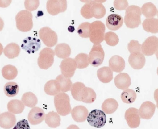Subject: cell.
I'll list each match as a JSON object with an SVG mask.
<instances>
[{
	"label": "cell",
	"mask_w": 158,
	"mask_h": 129,
	"mask_svg": "<svg viewBox=\"0 0 158 129\" xmlns=\"http://www.w3.org/2000/svg\"><path fill=\"white\" fill-rule=\"evenodd\" d=\"M45 114L43 110L38 107H33L29 111L28 119L32 125L38 124L45 119Z\"/></svg>",
	"instance_id": "9a60e30c"
},
{
	"label": "cell",
	"mask_w": 158,
	"mask_h": 129,
	"mask_svg": "<svg viewBox=\"0 0 158 129\" xmlns=\"http://www.w3.org/2000/svg\"><path fill=\"white\" fill-rule=\"evenodd\" d=\"M115 85L118 89L124 90L131 85V81L129 75L125 73H120L114 79Z\"/></svg>",
	"instance_id": "7402d4cb"
},
{
	"label": "cell",
	"mask_w": 158,
	"mask_h": 129,
	"mask_svg": "<svg viewBox=\"0 0 158 129\" xmlns=\"http://www.w3.org/2000/svg\"><path fill=\"white\" fill-rule=\"evenodd\" d=\"M45 93L50 95H55L60 92V89L59 84L56 80L48 81L44 87Z\"/></svg>",
	"instance_id": "f1b7e54d"
},
{
	"label": "cell",
	"mask_w": 158,
	"mask_h": 129,
	"mask_svg": "<svg viewBox=\"0 0 158 129\" xmlns=\"http://www.w3.org/2000/svg\"><path fill=\"white\" fill-rule=\"evenodd\" d=\"M124 117L128 126L130 128H136L139 126L140 118L137 109L129 108L125 111Z\"/></svg>",
	"instance_id": "4fadbf2b"
},
{
	"label": "cell",
	"mask_w": 158,
	"mask_h": 129,
	"mask_svg": "<svg viewBox=\"0 0 158 129\" xmlns=\"http://www.w3.org/2000/svg\"><path fill=\"white\" fill-rule=\"evenodd\" d=\"M11 2V0H0V7H6L10 4Z\"/></svg>",
	"instance_id": "bcb514c9"
},
{
	"label": "cell",
	"mask_w": 158,
	"mask_h": 129,
	"mask_svg": "<svg viewBox=\"0 0 158 129\" xmlns=\"http://www.w3.org/2000/svg\"><path fill=\"white\" fill-rule=\"evenodd\" d=\"M141 13L148 18H153L157 14V9L152 3L148 2L144 3L141 9Z\"/></svg>",
	"instance_id": "1f68e13d"
},
{
	"label": "cell",
	"mask_w": 158,
	"mask_h": 129,
	"mask_svg": "<svg viewBox=\"0 0 158 129\" xmlns=\"http://www.w3.org/2000/svg\"><path fill=\"white\" fill-rule=\"evenodd\" d=\"M105 26L100 21H96L90 24L89 37L90 41L94 44H99L104 40Z\"/></svg>",
	"instance_id": "5b68a950"
},
{
	"label": "cell",
	"mask_w": 158,
	"mask_h": 129,
	"mask_svg": "<svg viewBox=\"0 0 158 129\" xmlns=\"http://www.w3.org/2000/svg\"><path fill=\"white\" fill-rule=\"evenodd\" d=\"M20 52L19 46L14 43L8 44L3 50L4 55L9 59H13L17 57Z\"/></svg>",
	"instance_id": "83f0119b"
},
{
	"label": "cell",
	"mask_w": 158,
	"mask_h": 129,
	"mask_svg": "<svg viewBox=\"0 0 158 129\" xmlns=\"http://www.w3.org/2000/svg\"><path fill=\"white\" fill-rule=\"evenodd\" d=\"M114 6L115 9L118 10H122L127 9L128 6L127 0H115Z\"/></svg>",
	"instance_id": "ee69618b"
},
{
	"label": "cell",
	"mask_w": 158,
	"mask_h": 129,
	"mask_svg": "<svg viewBox=\"0 0 158 129\" xmlns=\"http://www.w3.org/2000/svg\"><path fill=\"white\" fill-rule=\"evenodd\" d=\"M106 0H92L91 12L93 17L96 19L103 17L106 13V9L102 3Z\"/></svg>",
	"instance_id": "44dd1931"
},
{
	"label": "cell",
	"mask_w": 158,
	"mask_h": 129,
	"mask_svg": "<svg viewBox=\"0 0 158 129\" xmlns=\"http://www.w3.org/2000/svg\"><path fill=\"white\" fill-rule=\"evenodd\" d=\"M67 8L66 0H48L47 2V11L52 15H55L65 11Z\"/></svg>",
	"instance_id": "7c38bea8"
},
{
	"label": "cell",
	"mask_w": 158,
	"mask_h": 129,
	"mask_svg": "<svg viewBox=\"0 0 158 129\" xmlns=\"http://www.w3.org/2000/svg\"><path fill=\"white\" fill-rule=\"evenodd\" d=\"M121 98L124 103L131 104L134 102L136 98V94L133 90L127 89L123 90L121 95Z\"/></svg>",
	"instance_id": "8d00e7d4"
},
{
	"label": "cell",
	"mask_w": 158,
	"mask_h": 129,
	"mask_svg": "<svg viewBox=\"0 0 158 129\" xmlns=\"http://www.w3.org/2000/svg\"><path fill=\"white\" fill-rule=\"evenodd\" d=\"M39 37L44 44L48 47H52L57 43L58 37L56 33L48 27L41 28L39 32Z\"/></svg>",
	"instance_id": "ba28073f"
},
{
	"label": "cell",
	"mask_w": 158,
	"mask_h": 129,
	"mask_svg": "<svg viewBox=\"0 0 158 129\" xmlns=\"http://www.w3.org/2000/svg\"><path fill=\"white\" fill-rule=\"evenodd\" d=\"M109 67L112 71L120 73L125 68V62L124 59L118 55L113 56L109 62Z\"/></svg>",
	"instance_id": "603a6c76"
},
{
	"label": "cell",
	"mask_w": 158,
	"mask_h": 129,
	"mask_svg": "<svg viewBox=\"0 0 158 129\" xmlns=\"http://www.w3.org/2000/svg\"><path fill=\"white\" fill-rule=\"evenodd\" d=\"M97 74L99 80L103 83H109L113 78V72L107 66H104L99 69Z\"/></svg>",
	"instance_id": "cb8c5ba5"
},
{
	"label": "cell",
	"mask_w": 158,
	"mask_h": 129,
	"mask_svg": "<svg viewBox=\"0 0 158 129\" xmlns=\"http://www.w3.org/2000/svg\"><path fill=\"white\" fill-rule=\"evenodd\" d=\"M104 39L106 44L110 46H115L119 42V38L117 35L112 31L106 33L104 34Z\"/></svg>",
	"instance_id": "ab89813d"
},
{
	"label": "cell",
	"mask_w": 158,
	"mask_h": 129,
	"mask_svg": "<svg viewBox=\"0 0 158 129\" xmlns=\"http://www.w3.org/2000/svg\"><path fill=\"white\" fill-rule=\"evenodd\" d=\"M39 4V0H25L24 2V6L26 9L30 11L36 10Z\"/></svg>",
	"instance_id": "7bdbcfd3"
},
{
	"label": "cell",
	"mask_w": 158,
	"mask_h": 129,
	"mask_svg": "<svg viewBox=\"0 0 158 129\" xmlns=\"http://www.w3.org/2000/svg\"><path fill=\"white\" fill-rule=\"evenodd\" d=\"M105 53L101 45H93L88 55L89 63L94 67H98L102 63Z\"/></svg>",
	"instance_id": "9c48e42d"
},
{
	"label": "cell",
	"mask_w": 158,
	"mask_h": 129,
	"mask_svg": "<svg viewBox=\"0 0 158 129\" xmlns=\"http://www.w3.org/2000/svg\"><path fill=\"white\" fill-rule=\"evenodd\" d=\"M144 30L147 32L156 33L158 32V19L151 18L145 19L142 23Z\"/></svg>",
	"instance_id": "f546056e"
},
{
	"label": "cell",
	"mask_w": 158,
	"mask_h": 129,
	"mask_svg": "<svg viewBox=\"0 0 158 129\" xmlns=\"http://www.w3.org/2000/svg\"><path fill=\"white\" fill-rule=\"evenodd\" d=\"M123 23V19L120 15L112 14L109 15L106 20V27L109 29L116 31L119 29Z\"/></svg>",
	"instance_id": "d6986e66"
},
{
	"label": "cell",
	"mask_w": 158,
	"mask_h": 129,
	"mask_svg": "<svg viewBox=\"0 0 158 129\" xmlns=\"http://www.w3.org/2000/svg\"><path fill=\"white\" fill-rule=\"evenodd\" d=\"M90 24L89 22H85L79 26L77 32L80 36L83 38L89 37Z\"/></svg>",
	"instance_id": "f35d334b"
},
{
	"label": "cell",
	"mask_w": 158,
	"mask_h": 129,
	"mask_svg": "<svg viewBox=\"0 0 158 129\" xmlns=\"http://www.w3.org/2000/svg\"><path fill=\"white\" fill-rule=\"evenodd\" d=\"M56 80L59 84L60 91L65 92L70 90L72 84L69 78L65 77L62 75H59L56 77Z\"/></svg>",
	"instance_id": "e575fe53"
},
{
	"label": "cell",
	"mask_w": 158,
	"mask_h": 129,
	"mask_svg": "<svg viewBox=\"0 0 158 129\" xmlns=\"http://www.w3.org/2000/svg\"><path fill=\"white\" fill-rule=\"evenodd\" d=\"M68 31L70 32H73L75 30V28L73 26H69L68 28Z\"/></svg>",
	"instance_id": "c3c4849f"
},
{
	"label": "cell",
	"mask_w": 158,
	"mask_h": 129,
	"mask_svg": "<svg viewBox=\"0 0 158 129\" xmlns=\"http://www.w3.org/2000/svg\"><path fill=\"white\" fill-rule=\"evenodd\" d=\"M66 129H80L77 125L74 124H71L69 125Z\"/></svg>",
	"instance_id": "7dc6e473"
},
{
	"label": "cell",
	"mask_w": 158,
	"mask_h": 129,
	"mask_svg": "<svg viewBox=\"0 0 158 129\" xmlns=\"http://www.w3.org/2000/svg\"><path fill=\"white\" fill-rule=\"evenodd\" d=\"M141 12L140 8L135 5L128 6L125 11L124 23L126 26L130 28L138 27L141 23Z\"/></svg>",
	"instance_id": "7a4b0ae2"
},
{
	"label": "cell",
	"mask_w": 158,
	"mask_h": 129,
	"mask_svg": "<svg viewBox=\"0 0 158 129\" xmlns=\"http://www.w3.org/2000/svg\"><path fill=\"white\" fill-rule=\"evenodd\" d=\"M56 55L59 58L65 59L71 54V49L69 46L65 43L58 44L55 48Z\"/></svg>",
	"instance_id": "4316f807"
},
{
	"label": "cell",
	"mask_w": 158,
	"mask_h": 129,
	"mask_svg": "<svg viewBox=\"0 0 158 129\" xmlns=\"http://www.w3.org/2000/svg\"><path fill=\"white\" fill-rule=\"evenodd\" d=\"M16 122L15 115L10 112H4L0 115V127L3 128H12L14 126Z\"/></svg>",
	"instance_id": "ac0fdd59"
},
{
	"label": "cell",
	"mask_w": 158,
	"mask_h": 129,
	"mask_svg": "<svg viewBox=\"0 0 158 129\" xmlns=\"http://www.w3.org/2000/svg\"><path fill=\"white\" fill-rule=\"evenodd\" d=\"M54 104L57 113L65 116L69 114L71 110L69 96L64 92H60L55 95Z\"/></svg>",
	"instance_id": "277c9868"
},
{
	"label": "cell",
	"mask_w": 158,
	"mask_h": 129,
	"mask_svg": "<svg viewBox=\"0 0 158 129\" xmlns=\"http://www.w3.org/2000/svg\"><path fill=\"white\" fill-rule=\"evenodd\" d=\"M60 67L62 75L69 78L73 76L77 68L74 59L71 58H67L63 60Z\"/></svg>",
	"instance_id": "8fae6325"
},
{
	"label": "cell",
	"mask_w": 158,
	"mask_h": 129,
	"mask_svg": "<svg viewBox=\"0 0 158 129\" xmlns=\"http://www.w3.org/2000/svg\"><path fill=\"white\" fill-rule=\"evenodd\" d=\"M45 120L46 124L51 128H56L60 124V117L57 113L54 111L48 113L45 115Z\"/></svg>",
	"instance_id": "d4e9b609"
},
{
	"label": "cell",
	"mask_w": 158,
	"mask_h": 129,
	"mask_svg": "<svg viewBox=\"0 0 158 129\" xmlns=\"http://www.w3.org/2000/svg\"><path fill=\"white\" fill-rule=\"evenodd\" d=\"M7 108L9 112L17 114L23 112L25 108V106L21 101L13 99L8 102L7 105Z\"/></svg>",
	"instance_id": "4dcf8cb0"
},
{
	"label": "cell",
	"mask_w": 158,
	"mask_h": 129,
	"mask_svg": "<svg viewBox=\"0 0 158 129\" xmlns=\"http://www.w3.org/2000/svg\"><path fill=\"white\" fill-rule=\"evenodd\" d=\"M19 87L18 84L14 82L6 83L4 87V91L5 95L8 97H13L18 93Z\"/></svg>",
	"instance_id": "d590c367"
},
{
	"label": "cell",
	"mask_w": 158,
	"mask_h": 129,
	"mask_svg": "<svg viewBox=\"0 0 158 129\" xmlns=\"http://www.w3.org/2000/svg\"><path fill=\"white\" fill-rule=\"evenodd\" d=\"M81 1L85 3L81 10V15L83 17L86 19L92 18L93 16L91 12L92 0H81Z\"/></svg>",
	"instance_id": "60d3db41"
},
{
	"label": "cell",
	"mask_w": 158,
	"mask_h": 129,
	"mask_svg": "<svg viewBox=\"0 0 158 129\" xmlns=\"http://www.w3.org/2000/svg\"><path fill=\"white\" fill-rule=\"evenodd\" d=\"M158 49V38L155 36L147 38L141 45L142 53L146 56L153 55Z\"/></svg>",
	"instance_id": "30bf717a"
},
{
	"label": "cell",
	"mask_w": 158,
	"mask_h": 129,
	"mask_svg": "<svg viewBox=\"0 0 158 129\" xmlns=\"http://www.w3.org/2000/svg\"><path fill=\"white\" fill-rule=\"evenodd\" d=\"M21 101L26 106L32 108L37 103L38 99L33 93L30 92H27L22 96Z\"/></svg>",
	"instance_id": "d6a6232c"
},
{
	"label": "cell",
	"mask_w": 158,
	"mask_h": 129,
	"mask_svg": "<svg viewBox=\"0 0 158 129\" xmlns=\"http://www.w3.org/2000/svg\"><path fill=\"white\" fill-rule=\"evenodd\" d=\"M3 51V47L2 44L0 43V56L2 54Z\"/></svg>",
	"instance_id": "681fc988"
},
{
	"label": "cell",
	"mask_w": 158,
	"mask_h": 129,
	"mask_svg": "<svg viewBox=\"0 0 158 129\" xmlns=\"http://www.w3.org/2000/svg\"><path fill=\"white\" fill-rule=\"evenodd\" d=\"M156 106L150 101H146L141 105L139 113L140 118L146 119H149L153 116L154 113Z\"/></svg>",
	"instance_id": "2e32d148"
},
{
	"label": "cell",
	"mask_w": 158,
	"mask_h": 129,
	"mask_svg": "<svg viewBox=\"0 0 158 129\" xmlns=\"http://www.w3.org/2000/svg\"><path fill=\"white\" fill-rule=\"evenodd\" d=\"M13 129H30L28 121L25 119L18 122Z\"/></svg>",
	"instance_id": "f6af8a7d"
},
{
	"label": "cell",
	"mask_w": 158,
	"mask_h": 129,
	"mask_svg": "<svg viewBox=\"0 0 158 129\" xmlns=\"http://www.w3.org/2000/svg\"><path fill=\"white\" fill-rule=\"evenodd\" d=\"M128 61L130 66L134 69H140L144 65L146 60L144 55L140 52L131 53Z\"/></svg>",
	"instance_id": "e0dca14e"
},
{
	"label": "cell",
	"mask_w": 158,
	"mask_h": 129,
	"mask_svg": "<svg viewBox=\"0 0 158 129\" xmlns=\"http://www.w3.org/2000/svg\"><path fill=\"white\" fill-rule=\"evenodd\" d=\"M87 121L91 126L100 128L104 126L106 121V115L102 110L94 109L88 114Z\"/></svg>",
	"instance_id": "52a82bcc"
},
{
	"label": "cell",
	"mask_w": 158,
	"mask_h": 129,
	"mask_svg": "<svg viewBox=\"0 0 158 129\" xmlns=\"http://www.w3.org/2000/svg\"><path fill=\"white\" fill-rule=\"evenodd\" d=\"M118 106V103L116 100L113 98H109L104 100L101 108L105 113L110 114L115 112Z\"/></svg>",
	"instance_id": "484cf974"
},
{
	"label": "cell",
	"mask_w": 158,
	"mask_h": 129,
	"mask_svg": "<svg viewBox=\"0 0 158 129\" xmlns=\"http://www.w3.org/2000/svg\"><path fill=\"white\" fill-rule=\"evenodd\" d=\"M127 48L131 53L135 52H140L141 45L136 40H132L128 44Z\"/></svg>",
	"instance_id": "b9f144b4"
},
{
	"label": "cell",
	"mask_w": 158,
	"mask_h": 129,
	"mask_svg": "<svg viewBox=\"0 0 158 129\" xmlns=\"http://www.w3.org/2000/svg\"><path fill=\"white\" fill-rule=\"evenodd\" d=\"M32 17L30 11L23 10L19 11L15 18L17 29L23 32L30 31L33 27Z\"/></svg>",
	"instance_id": "3957f363"
},
{
	"label": "cell",
	"mask_w": 158,
	"mask_h": 129,
	"mask_svg": "<svg viewBox=\"0 0 158 129\" xmlns=\"http://www.w3.org/2000/svg\"><path fill=\"white\" fill-rule=\"evenodd\" d=\"M41 46L39 39L30 36L23 39L21 45L22 49L29 54L33 53L38 51Z\"/></svg>",
	"instance_id": "5bb4252c"
},
{
	"label": "cell",
	"mask_w": 158,
	"mask_h": 129,
	"mask_svg": "<svg viewBox=\"0 0 158 129\" xmlns=\"http://www.w3.org/2000/svg\"><path fill=\"white\" fill-rule=\"evenodd\" d=\"M73 97L77 101L91 103L95 100L96 94L92 88L86 87L84 83L81 82L74 88Z\"/></svg>",
	"instance_id": "6da1fadb"
},
{
	"label": "cell",
	"mask_w": 158,
	"mask_h": 129,
	"mask_svg": "<svg viewBox=\"0 0 158 129\" xmlns=\"http://www.w3.org/2000/svg\"><path fill=\"white\" fill-rule=\"evenodd\" d=\"M88 113V110L85 106L78 105L72 109L71 114L74 121L77 122H82L86 120Z\"/></svg>",
	"instance_id": "ffe728a7"
},
{
	"label": "cell",
	"mask_w": 158,
	"mask_h": 129,
	"mask_svg": "<svg viewBox=\"0 0 158 129\" xmlns=\"http://www.w3.org/2000/svg\"><path fill=\"white\" fill-rule=\"evenodd\" d=\"M77 68L78 69H84L86 68L89 64L88 55L83 53L77 55L74 58Z\"/></svg>",
	"instance_id": "74e56055"
},
{
	"label": "cell",
	"mask_w": 158,
	"mask_h": 129,
	"mask_svg": "<svg viewBox=\"0 0 158 129\" xmlns=\"http://www.w3.org/2000/svg\"><path fill=\"white\" fill-rule=\"evenodd\" d=\"M3 77L7 80H12L15 78L18 74V70L15 67L11 65H7L4 66L2 70Z\"/></svg>",
	"instance_id": "836d02e7"
},
{
	"label": "cell",
	"mask_w": 158,
	"mask_h": 129,
	"mask_svg": "<svg viewBox=\"0 0 158 129\" xmlns=\"http://www.w3.org/2000/svg\"><path fill=\"white\" fill-rule=\"evenodd\" d=\"M2 21H3V20L0 17V23L2 22Z\"/></svg>",
	"instance_id": "f907efd6"
},
{
	"label": "cell",
	"mask_w": 158,
	"mask_h": 129,
	"mask_svg": "<svg viewBox=\"0 0 158 129\" xmlns=\"http://www.w3.org/2000/svg\"><path fill=\"white\" fill-rule=\"evenodd\" d=\"M54 51L52 49L46 47L40 52L37 59L39 67L42 69H47L52 65L54 61Z\"/></svg>",
	"instance_id": "8992f818"
}]
</instances>
